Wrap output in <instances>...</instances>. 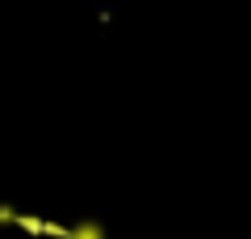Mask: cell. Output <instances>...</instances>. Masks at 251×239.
<instances>
[{
    "label": "cell",
    "mask_w": 251,
    "mask_h": 239,
    "mask_svg": "<svg viewBox=\"0 0 251 239\" xmlns=\"http://www.w3.org/2000/svg\"><path fill=\"white\" fill-rule=\"evenodd\" d=\"M72 239H105V235H100L97 222H84V227H75V231H72Z\"/></svg>",
    "instance_id": "cell-1"
}]
</instances>
